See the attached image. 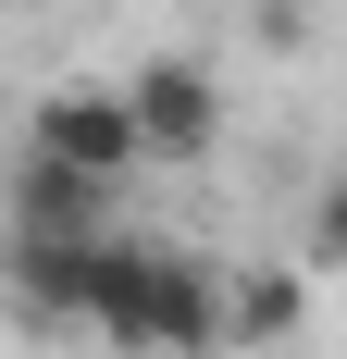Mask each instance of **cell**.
<instances>
[{
	"label": "cell",
	"instance_id": "cell-5",
	"mask_svg": "<svg viewBox=\"0 0 347 359\" xmlns=\"http://www.w3.org/2000/svg\"><path fill=\"white\" fill-rule=\"evenodd\" d=\"M298 323H310L298 273H223V347H285Z\"/></svg>",
	"mask_w": 347,
	"mask_h": 359
},
{
	"label": "cell",
	"instance_id": "cell-4",
	"mask_svg": "<svg viewBox=\"0 0 347 359\" xmlns=\"http://www.w3.org/2000/svg\"><path fill=\"white\" fill-rule=\"evenodd\" d=\"M112 223V186L74 174V161H50V149H25V174H13V236H100Z\"/></svg>",
	"mask_w": 347,
	"mask_h": 359
},
{
	"label": "cell",
	"instance_id": "cell-1",
	"mask_svg": "<svg viewBox=\"0 0 347 359\" xmlns=\"http://www.w3.org/2000/svg\"><path fill=\"white\" fill-rule=\"evenodd\" d=\"M87 334L124 359H211L223 347V273L186 248H137L100 236V285H87Z\"/></svg>",
	"mask_w": 347,
	"mask_h": 359
},
{
	"label": "cell",
	"instance_id": "cell-3",
	"mask_svg": "<svg viewBox=\"0 0 347 359\" xmlns=\"http://www.w3.org/2000/svg\"><path fill=\"white\" fill-rule=\"evenodd\" d=\"M124 100H137V137H149V161H211L223 149V74L199 62V50H149L137 74H124Z\"/></svg>",
	"mask_w": 347,
	"mask_h": 359
},
{
	"label": "cell",
	"instance_id": "cell-2",
	"mask_svg": "<svg viewBox=\"0 0 347 359\" xmlns=\"http://www.w3.org/2000/svg\"><path fill=\"white\" fill-rule=\"evenodd\" d=\"M25 149H50V161H74V174H149V137H137V100H124V74H63V87H37L25 111Z\"/></svg>",
	"mask_w": 347,
	"mask_h": 359
},
{
	"label": "cell",
	"instance_id": "cell-6",
	"mask_svg": "<svg viewBox=\"0 0 347 359\" xmlns=\"http://www.w3.org/2000/svg\"><path fill=\"white\" fill-rule=\"evenodd\" d=\"M310 248L347 273V174H322V198H310Z\"/></svg>",
	"mask_w": 347,
	"mask_h": 359
}]
</instances>
